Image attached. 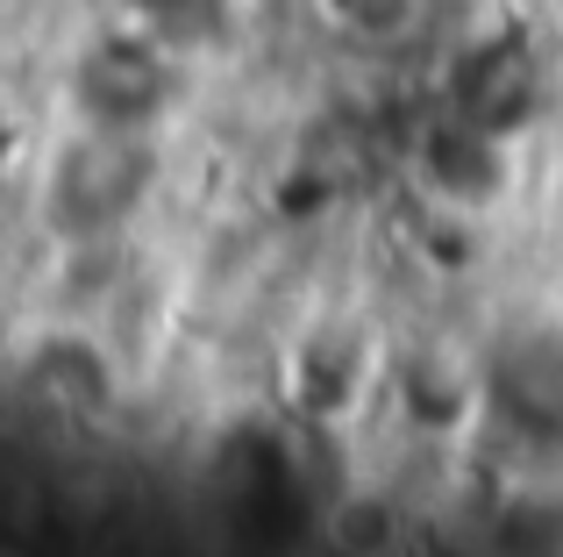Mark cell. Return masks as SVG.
Returning <instances> with one entry per match:
<instances>
[{
    "mask_svg": "<svg viewBox=\"0 0 563 557\" xmlns=\"http://www.w3.org/2000/svg\"><path fill=\"white\" fill-rule=\"evenodd\" d=\"M151 179H157L151 129L79 122L51 151V165H43V222L65 243H108L143 208Z\"/></svg>",
    "mask_w": 563,
    "mask_h": 557,
    "instance_id": "obj_1",
    "label": "cell"
},
{
    "mask_svg": "<svg viewBox=\"0 0 563 557\" xmlns=\"http://www.w3.org/2000/svg\"><path fill=\"white\" fill-rule=\"evenodd\" d=\"M79 122H108V129H157V114L172 108V51L151 29H122V36H100L79 57Z\"/></svg>",
    "mask_w": 563,
    "mask_h": 557,
    "instance_id": "obj_2",
    "label": "cell"
},
{
    "mask_svg": "<svg viewBox=\"0 0 563 557\" xmlns=\"http://www.w3.org/2000/svg\"><path fill=\"white\" fill-rule=\"evenodd\" d=\"M421 172L428 186H435L442 200H456V208H485V200L507 194L514 179V157H507V129L493 122H442L435 136L421 143Z\"/></svg>",
    "mask_w": 563,
    "mask_h": 557,
    "instance_id": "obj_3",
    "label": "cell"
},
{
    "mask_svg": "<svg viewBox=\"0 0 563 557\" xmlns=\"http://www.w3.org/2000/svg\"><path fill=\"white\" fill-rule=\"evenodd\" d=\"M499 401L514 407V422L528 429H563V343L556 336H521L499 358Z\"/></svg>",
    "mask_w": 563,
    "mask_h": 557,
    "instance_id": "obj_4",
    "label": "cell"
},
{
    "mask_svg": "<svg viewBox=\"0 0 563 557\" xmlns=\"http://www.w3.org/2000/svg\"><path fill=\"white\" fill-rule=\"evenodd\" d=\"M36 386L51 393L57 407H100L108 401V364L86 343H43L36 350Z\"/></svg>",
    "mask_w": 563,
    "mask_h": 557,
    "instance_id": "obj_5",
    "label": "cell"
},
{
    "mask_svg": "<svg viewBox=\"0 0 563 557\" xmlns=\"http://www.w3.org/2000/svg\"><path fill=\"white\" fill-rule=\"evenodd\" d=\"M136 22L151 29L165 51H192V43H214L229 22V0H136Z\"/></svg>",
    "mask_w": 563,
    "mask_h": 557,
    "instance_id": "obj_6",
    "label": "cell"
},
{
    "mask_svg": "<svg viewBox=\"0 0 563 557\" xmlns=\"http://www.w3.org/2000/svg\"><path fill=\"white\" fill-rule=\"evenodd\" d=\"M329 22L357 43H399L413 22H421V0H321Z\"/></svg>",
    "mask_w": 563,
    "mask_h": 557,
    "instance_id": "obj_7",
    "label": "cell"
},
{
    "mask_svg": "<svg viewBox=\"0 0 563 557\" xmlns=\"http://www.w3.org/2000/svg\"><path fill=\"white\" fill-rule=\"evenodd\" d=\"M378 529H393V515H385V507H357V515H335V536H343V544H357V550L393 544V536H378Z\"/></svg>",
    "mask_w": 563,
    "mask_h": 557,
    "instance_id": "obj_8",
    "label": "cell"
}]
</instances>
